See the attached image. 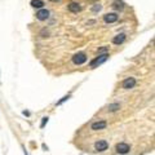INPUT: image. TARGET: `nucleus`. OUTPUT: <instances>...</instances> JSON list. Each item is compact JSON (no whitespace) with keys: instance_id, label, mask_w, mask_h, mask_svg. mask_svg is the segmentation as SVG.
<instances>
[{"instance_id":"obj_1","label":"nucleus","mask_w":155,"mask_h":155,"mask_svg":"<svg viewBox=\"0 0 155 155\" xmlns=\"http://www.w3.org/2000/svg\"><path fill=\"white\" fill-rule=\"evenodd\" d=\"M109 57H110L109 53H103V54H100L98 57L93 58L91 62H89V67H97V66H100V65L103 64V62H105Z\"/></svg>"},{"instance_id":"obj_2","label":"nucleus","mask_w":155,"mask_h":155,"mask_svg":"<svg viewBox=\"0 0 155 155\" xmlns=\"http://www.w3.org/2000/svg\"><path fill=\"white\" fill-rule=\"evenodd\" d=\"M85 61H87V54H85L84 52L76 53V54L73 57V62H74L75 65H83Z\"/></svg>"},{"instance_id":"obj_3","label":"nucleus","mask_w":155,"mask_h":155,"mask_svg":"<svg viewBox=\"0 0 155 155\" xmlns=\"http://www.w3.org/2000/svg\"><path fill=\"white\" fill-rule=\"evenodd\" d=\"M115 150L118 154H127V153H129L131 147L128 144H126V142H119V144L115 146Z\"/></svg>"},{"instance_id":"obj_4","label":"nucleus","mask_w":155,"mask_h":155,"mask_svg":"<svg viewBox=\"0 0 155 155\" xmlns=\"http://www.w3.org/2000/svg\"><path fill=\"white\" fill-rule=\"evenodd\" d=\"M136 85V79L135 78H127V79L123 80V83H121V87L124 89H131L133 88Z\"/></svg>"},{"instance_id":"obj_5","label":"nucleus","mask_w":155,"mask_h":155,"mask_svg":"<svg viewBox=\"0 0 155 155\" xmlns=\"http://www.w3.org/2000/svg\"><path fill=\"white\" fill-rule=\"evenodd\" d=\"M107 127V123L105 120H100V121H94L93 124L91 126L92 131H101V129H105Z\"/></svg>"},{"instance_id":"obj_6","label":"nucleus","mask_w":155,"mask_h":155,"mask_svg":"<svg viewBox=\"0 0 155 155\" xmlns=\"http://www.w3.org/2000/svg\"><path fill=\"white\" fill-rule=\"evenodd\" d=\"M67 9L70 10L71 13H79V12L82 10V5L76 1H71L70 4L67 5Z\"/></svg>"},{"instance_id":"obj_7","label":"nucleus","mask_w":155,"mask_h":155,"mask_svg":"<svg viewBox=\"0 0 155 155\" xmlns=\"http://www.w3.org/2000/svg\"><path fill=\"white\" fill-rule=\"evenodd\" d=\"M107 147H109V144H107V141H105V140H100V141H97L96 145H94V149H96L97 151H105V150H107Z\"/></svg>"},{"instance_id":"obj_8","label":"nucleus","mask_w":155,"mask_h":155,"mask_svg":"<svg viewBox=\"0 0 155 155\" xmlns=\"http://www.w3.org/2000/svg\"><path fill=\"white\" fill-rule=\"evenodd\" d=\"M48 17H49V12L47 9H43V8H41L40 10L36 12V18L39 21H45V20H48Z\"/></svg>"},{"instance_id":"obj_9","label":"nucleus","mask_w":155,"mask_h":155,"mask_svg":"<svg viewBox=\"0 0 155 155\" xmlns=\"http://www.w3.org/2000/svg\"><path fill=\"white\" fill-rule=\"evenodd\" d=\"M103 20H105L106 23H114L118 21V14L116 13H106L103 16Z\"/></svg>"},{"instance_id":"obj_10","label":"nucleus","mask_w":155,"mask_h":155,"mask_svg":"<svg viewBox=\"0 0 155 155\" xmlns=\"http://www.w3.org/2000/svg\"><path fill=\"white\" fill-rule=\"evenodd\" d=\"M127 39V36H126V34H118L116 36H114L112 38V43L114 44H116V45H119V44H121V43H124V40Z\"/></svg>"},{"instance_id":"obj_11","label":"nucleus","mask_w":155,"mask_h":155,"mask_svg":"<svg viewBox=\"0 0 155 155\" xmlns=\"http://www.w3.org/2000/svg\"><path fill=\"white\" fill-rule=\"evenodd\" d=\"M112 8L115 10H123L124 9V4L120 1V0H116V1L112 3Z\"/></svg>"},{"instance_id":"obj_12","label":"nucleus","mask_w":155,"mask_h":155,"mask_svg":"<svg viewBox=\"0 0 155 155\" xmlns=\"http://www.w3.org/2000/svg\"><path fill=\"white\" fill-rule=\"evenodd\" d=\"M119 109H120V105H119V103H110L106 110L109 112H114V111H118Z\"/></svg>"},{"instance_id":"obj_13","label":"nucleus","mask_w":155,"mask_h":155,"mask_svg":"<svg viewBox=\"0 0 155 155\" xmlns=\"http://www.w3.org/2000/svg\"><path fill=\"white\" fill-rule=\"evenodd\" d=\"M31 7H34V8H43V5H44V3H43V0H31Z\"/></svg>"},{"instance_id":"obj_14","label":"nucleus","mask_w":155,"mask_h":155,"mask_svg":"<svg viewBox=\"0 0 155 155\" xmlns=\"http://www.w3.org/2000/svg\"><path fill=\"white\" fill-rule=\"evenodd\" d=\"M92 10H93V12H98V10H101V5H100V4H94L93 7H92Z\"/></svg>"},{"instance_id":"obj_15","label":"nucleus","mask_w":155,"mask_h":155,"mask_svg":"<svg viewBox=\"0 0 155 155\" xmlns=\"http://www.w3.org/2000/svg\"><path fill=\"white\" fill-rule=\"evenodd\" d=\"M109 48L107 47H102V48H98V53H107Z\"/></svg>"},{"instance_id":"obj_16","label":"nucleus","mask_w":155,"mask_h":155,"mask_svg":"<svg viewBox=\"0 0 155 155\" xmlns=\"http://www.w3.org/2000/svg\"><path fill=\"white\" fill-rule=\"evenodd\" d=\"M48 119H49L48 116H45V118H43V121H41V124H40V127H41V128H43V127L45 126L47 123H48Z\"/></svg>"},{"instance_id":"obj_17","label":"nucleus","mask_w":155,"mask_h":155,"mask_svg":"<svg viewBox=\"0 0 155 155\" xmlns=\"http://www.w3.org/2000/svg\"><path fill=\"white\" fill-rule=\"evenodd\" d=\"M68 98H70V96H65V97L62 98L61 101H58V102H57V105H61V103H64L65 101H67V100H68Z\"/></svg>"},{"instance_id":"obj_18","label":"nucleus","mask_w":155,"mask_h":155,"mask_svg":"<svg viewBox=\"0 0 155 155\" xmlns=\"http://www.w3.org/2000/svg\"><path fill=\"white\" fill-rule=\"evenodd\" d=\"M45 35H47V36H48V35H49V32H48V31H47V30H45V29H44V30H43V31H41V32H40V36H43V38H45Z\"/></svg>"},{"instance_id":"obj_19","label":"nucleus","mask_w":155,"mask_h":155,"mask_svg":"<svg viewBox=\"0 0 155 155\" xmlns=\"http://www.w3.org/2000/svg\"><path fill=\"white\" fill-rule=\"evenodd\" d=\"M49 1H53V3H57V1H59V0H49Z\"/></svg>"}]
</instances>
